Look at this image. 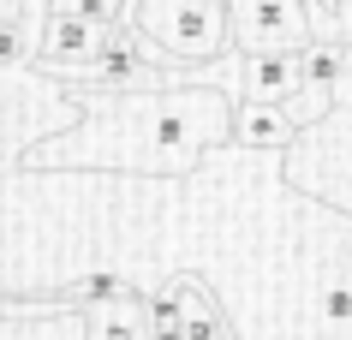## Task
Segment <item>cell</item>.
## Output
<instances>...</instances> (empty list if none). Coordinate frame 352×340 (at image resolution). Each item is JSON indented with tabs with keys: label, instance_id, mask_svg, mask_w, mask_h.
Instances as JSON below:
<instances>
[{
	"label": "cell",
	"instance_id": "1",
	"mask_svg": "<svg viewBox=\"0 0 352 340\" xmlns=\"http://www.w3.org/2000/svg\"><path fill=\"white\" fill-rule=\"evenodd\" d=\"M131 24L155 54L179 60V66H215L233 48L227 0H144L131 12Z\"/></svg>",
	"mask_w": 352,
	"mask_h": 340
},
{
	"label": "cell",
	"instance_id": "2",
	"mask_svg": "<svg viewBox=\"0 0 352 340\" xmlns=\"http://www.w3.org/2000/svg\"><path fill=\"white\" fill-rule=\"evenodd\" d=\"M233 12V42L245 54L263 48H305L311 42V19H305V0H227Z\"/></svg>",
	"mask_w": 352,
	"mask_h": 340
},
{
	"label": "cell",
	"instance_id": "3",
	"mask_svg": "<svg viewBox=\"0 0 352 340\" xmlns=\"http://www.w3.org/2000/svg\"><path fill=\"white\" fill-rule=\"evenodd\" d=\"M298 90V48L239 54V102H287Z\"/></svg>",
	"mask_w": 352,
	"mask_h": 340
},
{
	"label": "cell",
	"instance_id": "4",
	"mask_svg": "<svg viewBox=\"0 0 352 340\" xmlns=\"http://www.w3.org/2000/svg\"><path fill=\"white\" fill-rule=\"evenodd\" d=\"M298 137V126L287 120L280 102H239L233 108V137L227 144H239V150H287Z\"/></svg>",
	"mask_w": 352,
	"mask_h": 340
},
{
	"label": "cell",
	"instance_id": "5",
	"mask_svg": "<svg viewBox=\"0 0 352 340\" xmlns=\"http://www.w3.org/2000/svg\"><path fill=\"white\" fill-rule=\"evenodd\" d=\"M186 286V317H179V340H233V328H227V310L215 299H209L197 281H179Z\"/></svg>",
	"mask_w": 352,
	"mask_h": 340
},
{
	"label": "cell",
	"instance_id": "6",
	"mask_svg": "<svg viewBox=\"0 0 352 340\" xmlns=\"http://www.w3.org/2000/svg\"><path fill=\"white\" fill-rule=\"evenodd\" d=\"M90 340H149V310H144V299L96 304V310H90Z\"/></svg>",
	"mask_w": 352,
	"mask_h": 340
},
{
	"label": "cell",
	"instance_id": "7",
	"mask_svg": "<svg viewBox=\"0 0 352 340\" xmlns=\"http://www.w3.org/2000/svg\"><path fill=\"white\" fill-rule=\"evenodd\" d=\"M54 299H60V310H78V304H126V299H144V293L126 275H84V281L60 286Z\"/></svg>",
	"mask_w": 352,
	"mask_h": 340
},
{
	"label": "cell",
	"instance_id": "8",
	"mask_svg": "<svg viewBox=\"0 0 352 340\" xmlns=\"http://www.w3.org/2000/svg\"><path fill=\"white\" fill-rule=\"evenodd\" d=\"M30 54V19L24 12H6L0 19V66H19Z\"/></svg>",
	"mask_w": 352,
	"mask_h": 340
},
{
	"label": "cell",
	"instance_id": "9",
	"mask_svg": "<svg viewBox=\"0 0 352 340\" xmlns=\"http://www.w3.org/2000/svg\"><path fill=\"white\" fill-rule=\"evenodd\" d=\"M48 12H60V19H90V24H120L113 0H48Z\"/></svg>",
	"mask_w": 352,
	"mask_h": 340
},
{
	"label": "cell",
	"instance_id": "10",
	"mask_svg": "<svg viewBox=\"0 0 352 340\" xmlns=\"http://www.w3.org/2000/svg\"><path fill=\"white\" fill-rule=\"evenodd\" d=\"M322 322L352 328V286H329V293H322Z\"/></svg>",
	"mask_w": 352,
	"mask_h": 340
},
{
	"label": "cell",
	"instance_id": "11",
	"mask_svg": "<svg viewBox=\"0 0 352 340\" xmlns=\"http://www.w3.org/2000/svg\"><path fill=\"white\" fill-rule=\"evenodd\" d=\"M6 12H24V0H0V19H6Z\"/></svg>",
	"mask_w": 352,
	"mask_h": 340
},
{
	"label": "cell",
	"instance_id": "12",
	"mask_svg": "<svg viewBox=\"0 0 352 340\" xmlns=\"http://www.w3.org/2000/svg\"><path fill=\"white\" fill-rule=\"evenodd\" d=\"M316 12H334V0H316Z\"/></svg>",
	"mask_w": 352,
	"mask_h": 340
}]
</instances>
